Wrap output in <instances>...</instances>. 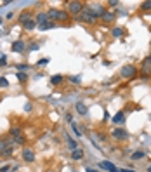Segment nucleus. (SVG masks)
<instances>
[{"mask_svg":"<svg viewBox=\"0 0 151 172\" xmlns=\"http://www.w3.org/2000/svg\"><path fill=\"white\" fill-rule=\"evenodd\" d=\"M47 18L49 21H68L70 19V14L68 11H57V9H49L47 11Z\"/></svg>","mask_w":151,"mask_h":172,"instance_id":"nucleus-1","label":"nucleus"},{"mask_svg":"<svg viewBox=\"0 0 151 172\" xmlns=\"http://www.w3.org/2000/svg\"><path fill=\"white\" fill-rule=\"evenodd\" d=\"M76 21H80V23H85V24H94L95 21H97V18H95L94 14L87 9V5H85V9L76 16Z\"/></svg>","mask_w":151,"mask_h":172,"instance_id":"nucleus-2","label":"nucleus"},{"mask_svg":"<svg viewBox=\"0 0 151 172\" xmlns=\"http://www.w3.org/2000/svg\"><path fill=\"white\" fill-rule=\"evenodd\" d=\"M66 11H68V14H73V16H78L83 9H85V5L82 4V2H78V0H70L68 4H66Z\"/></svg>","mask_w":151,"mask_h":172,"instance_id":"nucleus-3","label":"nucleus"},{"mask_svg":"<svg viewBox=\"0 0 151 172\" xmlns=\"http://www.w3.org/2000/svg\"><path fill=\"white\" fill-rule=\"evenodd\" d=\"M120 75L123 76V78H135L137 76V68L132 66V64H125V66H122Z\"/></svg>","mask_w":151,"mask_h":172,"instance_id":"nucleus-4","label":"nucleus"},{"mask_svg":"<svg viewBox=\"0 0 151 172\" xmlns=\"http://www.w3.org/2000/svg\"><path fill=\"white\" fill-rule=\"evenodd\" d=\"M9 134H11V137H12V141H14L16 144H24V143H26V139H24V136L21 134V129H19V127H12Z\"/></svg>","mask_w":151,"mask_h":172,"instance_id":"nucleus-5","label":"nucleus"},{"mask_svg":"<svg viewBox=\"0 0 151 172\" xmlns=\"http://www.w3.org/2000/svg\"><path fill=\"white\" fill-rule=\"evenodd\" d=\"M87 9L94 14L95 18H103L104 12H106V7H104L103 4H92V5H87Z\"/></svg>","mask_w":151,"mask_h":172,"instance_id":"nucleus-6","label":"nucleus"},{"mask_svg":"<svg viewBox=\"0 0 151 172\" xmlns=\"http://www.w3.org/2000/svg\"><path fill=\"white\" fill-rule=\"evenodd\" d=\"M141 70H142V78H148V76L151 75V56H148L144 61H142Z\"/></svg>","mask_w":151,"mask_h":172,"instance_id":"nucleus-7","label":"nucleus"},{"mask_svg":"<svg viewBox=\"0 0 151 172\" xmlns=\"http://www.w3.org/2000/svg\"><path fill=\"white\" fill-rule=\"evenodd\" d=\"M99 167H101V169H104V171H108V172H120V169H118L116 165H113L111 162H106V160L99 162Z\"/></svg>","mask_w":151,"mask_h":172,"instance_id":"nucleus-8","label":"nucleus"},{"mask_svg":"<svg viewBox=\"0 0 151 172\" xmlns=\"http://www.w3.org/2000/svg\"><path fill=\"white\" fill-rule=\"evenodd\" d=\"M115 139H118V141H122V139H127L129 137V132L125 131V129H115L113 132H111Z\"/></svg>","mask_w":151,"mask_h":172,"instance_id":"nucleus-9","label":"nucleus"},{"mask_svg":"<svg viewBox=\"0 0 151 172\" xmlns=\"http://www.w3.org/2000/svg\"><path fill=\"white\" fill-rule=\"evenodd\" d=\"M23 158H24L26 162H35V151H33L31 148H24V150H23Z\"/></svg>","mask_w":151,"mask_h":172,"instance_id":"nucleus-10","label":"nucleus"},{"mask_svg":"<svg viewBox=\"0 0 151 172\" xmlns=\"http://www.w3.org/2000/svg\"><path fill=\"white\" fill-rule=\"evenodd\" d=\"M35 23H37V26H42V24L49 23V18H47V12H38L37 16H35Z\"/></svg>","mask_w":151,"mask_h":172,"instance_id":"nucleus-11","label":"nucleus"},{"mask_svg":"<svg viewBox=\"0 0 151 172\" xmlns=\"http://www.w3.org/2000/svg\"><path fill=\"white\" fill-rule=\"evenodd\" d=\"M24 47H26V45H24L23 40H16V42H12V51H14V52H23Z\"/></svg>","mask_w":151,"mask_h":172,"instance_id":"nucleus-12","label":"nucleus"},{"mask_svg":"<svg viewBox=\"0 0 151 172\" xmlns=\"http://www.w3.org/2000/svg\"><path fill=\"white\" fill-rule=\"evenodd\" d=\"M66 143H68V148L71 150V151H75V150H78V144H76V141L70 136V134H66Z\"/></svg>","mask_w":151,"mask_h":172,"instance_id":"nucleus-13","label":"nucleus"},{"mask_svg":"<svg viewBox=\"0 0 151 172\" xmlns=\"http://www.w3.org/2000/svg\"><path fill=\"white\" fill-rule=\"evenodd\" d=\"M23 26H24V28H26V30H28V31H31V30H35V26H37V23H35V19H26V21H24V23H23Z\"/></svg>","mask_w":151,"mask_h":172,"instance_id":"nucleus-14","label":"nucleus"},{"mask_svg":"<svg viewBox=\"0 0 151 172\" xmlns=\"http://www.w3.org/2000/svg\"><path fill=\"white\" fill-rule=\"evenodd\" d=\"M12 153H14V144H9V146H7V148L2 151V155H0V156H4V158H9Z\"/></svg>","mask_w":151,"mask_h":172,"instance_id":"nucleus-15","label":"nucleus"},{"mask_svg":"<svg viewBox=\"0 0 151 172\" xmlns=\"http://www.w3.org/2000/svg\"><path fill=\"white\" fill-rule=\"evenodd\" d=\"M75 106H76V111H78L80 115H87V111H89V108H87L83 103H76Z\"/></svg>","mask_w":151,"mask_h":172,"instance_id":"nucleus-16","label":"nucleus"},{"mask_svg":"<svg viewBox=\"0 0 151 172\" xmlns=\"http://www.w3.org/2000/svg\"><path fill=\"white\" fill-rule=\"evenodd\" d=\"M9 144H14V141H11V139H0V155H2V151H4Z\"/></svg>","mask_w":151,"mask_h":172,"instance_id":"nucleus-17","label":"nucleus"},{"mask_svg":"<svg viewBox=\"0 0 151 172\" xmlns=\"http://www.w3.org/2000/svg\"><path fill=\"white\" fill-rule=\"evenodd\" d=\"M123 120H125V113H123V111H118V113L113 116L115 123H123Z\"/></svg>","mask_w":151,"mask_h":172,"instance_id":"nucleus-18","label":"nucleus"},{"mask_svg":"<svg viewBox=\"0 0 151 172\" xmlns=\"http://www.w3.org/2000/svg\"><path fill=\"white\" fill-rule=\"evenodd\" d=\"M63 80H64V76H63V75L51 76V84H52V85H59V84H63Z\"/></svg>","mask_w":151,"mask_h":172,"instance_id":"nucleus-19","label":"nucleus"},{"mask_svg":"<svg viewBox=\"0 0 151 172\" xmlns=\"http://www.w3.org/2000/svg\"><path fill=\"white\" fill-rule=\"evenodd\" d=\"M71 158H73V160H82V158H83V150L78 148L75 151H71Z\"/></svg>","mask_w":151,"mask_h":172,"instance_id":"nucleus-20","label":"nucleus"},{"mask_svg":"<svg viewBox=\"0 0 151 172\" xmlns=\"http://www.w3.org/2000/svg\"><path fill=\"white\" fill-rule=\"evenodd\" d=\"M101 19H103L104 23H111V21L115 19V14H113V12H108V11H106V12H104V16H103Z\"/></svg>","mask_w":151,"mask_h":172,"instance_id":"nucleus-21","label":"nucleus"},{"mask_svg":"<svg viewBox=\"0 0 151 172\" xmlns=\"http://www.w3.org/2000/svg\"><path fill=\"white\" fill-rule=\"evenodd\" d=\"M111 35H113L115 38H120L122 35H123V28H120V26H116V28H113V31H111Z\"/></svg>","mask_w":151,"mask_h":172,"instance_id":"nucleus-22","label":"nucleus"},{"mask_svg":"<svg viewBox=\"0 0 151 172\" xmlns=\"http://www.w3.org/2000/svg\"><path fill=\"white\" fill-rule=\"evenodd\" d=\"M54 26H56V23H52V21H49V23H45V24H42V26H38V28H40V30L43 31V30H52Z\"/></svg>","mask_w":151,"mask_h":172,"instance_id":"nucleus-23","label":"nucleus"},{"mask_svg":"<svg viewBox=\"0 0 151 172\" xmlns=\"http://www.w3.org/2000/svg\"><path fill=\"white\" fill-rule=\"evenodd\" d=\"M26 19H30V12H28V11H23V12L19 14V23L23 24V23H24Z\"/></svg>","mask_w":151,"mask_h":172,"instance_id":"nucleus-24","label":"nucleus"},{"mask_svg":"<svg viewBox=\"0 0 151 172\" xmlns=\"http://www.w3.org/2000/svg\"><path fill=\"white\" fill-rule=\"evenodd\" d=\"M141 11H151V0H146L141 4Z\"/></svg>","mask_w":151,"mask_h":172,"instance_id":"nucleus-25","label":"nucleus"},{"mask_svg":"<svg viewBox=\"0 0 151 172\" xmlns=\"http://www.w3.org/2000/svg\"><path fill=\"white\" fill-rule=\"evenodd\" d=\"M16 76H18V80H19V82H21V84L28 80V75H26L24 71H19V73H18V75H16Z\"/></svg>","mask_w":151,"mask_h":172,"instance_id":"nucleus-26","label":"nucleus"},{"mask_svg":"<svg viewBox=\"0 0 151 172\" xmlns=\"http://www.w3.org/2000/svg\"><path fill=\"white\" fill-rule=\"evenodd\" d=\"M141 158H144V153L142 151H134L132 153V160H141Z\"/></svg>","mask_w":151,"mask_h":172,"instance_id":"nucleus-27","label":"nucleus"},{"mask_svg":"<svg viewBox=\"0 0 151 172\" xmlns=\"http://www.w3.org/2000/svg\"><path fill=\"white\" fill-rule=\"evenodd\" d=\"M37 64L38 66H45V64H49V57H42V59H38Z\"/></svg>","mask_w":151,"mask_h":172,"instance_id":"nucleus-28","label":"nucleus"},{"mask_svg":"<svg viewBox=\"0 0 151 172\" xmlns=\"http://www.w3.org/2000/svg\"><path fill=\"white\" fill-rule=\"evenodd\" d=\"M68 80H70V82H73V84H80V82H82V78H80V76H76V75L68 76Z\"/></svg>","mask_w":151,"mask_h":172,"instance_id":"nucleus-29","label":"nucleus"},{"mask_svg":"<svg viewBox=\"0 0 151 172\" xmlns=\"http://www.w3.org/2000/svg\"><path fill=\"white\" fill-rule=\"evenodd\" d=\"M71 129H73V132H75L76 137H80V136H82V132H78V125H76V123H71Z\"/></svg>","mask_w":151,"mask_h":172,"instance_id":"nucleus-30","label":"nucleus"},{"mask_svg":"<svg viewBox=\"0 0 151 172\" xmlns=\"http://www.w3.org/2000/svg\"><path fill=\"white\" fill-rule=\"evenodd\" d=\"M28 68H30L28 64H18V70H19V71H28Z\"/></svg>","mask_w":151,"mask_h":172,"instance_id":"nucleus-31","label":"nucleus"},{"mask_svg":"<svg viewBox=\"0 0 151 172\" xmlns=\"http://www.w3.org/2000/svg\"><path fill=\"white\" fill-rule=\"evenodd\" d=\"M7 85H9L7 78H0V87H7Z\"/></svg>","mask_w":151,"mask_h":172,"instance_id":"nucleus-32","label":"nucleus"},{"mask_svg":"<svg viewBox=\"0 0 151 172\" xmlns=\"http://www.w3.org/2000/svg\"><path fill=\"white\" fill-rule=\"evenodd\" d=\"M5 64H7V57L2 56V57H0V66H5Z\"/></svg>","mask_w":151,"mask_h":172,"instance_id":"nucleus-33","label":"nucleus"},{"mask_svg":"<svg viewBox=\"0 0 151 172\" xmlns=\"http://www.w3.org/2000/svg\"><path fill=\"white\" fill-rule=\"evenodd\" d=\"M108 5H110V7H116V5H118V0H110Z\"/></svg>","mask_w":151,"mask_h":172,"instance_id":"nucleus-34","label":"nucleus"},{"mask_svg":"<svg viewBox=\"0 0 151 172\" xmlns=\"http://www.w3.org/2000/svg\"><path fill=\"white\" fill-rule=\"evenodd\" d=\"M64 120H66L68 123H71V115H70V113H66V116H64Z\"/></svg>","mask_w":151,"mask_h":172,"instance_id":"nucleus-35","label":"nucleus"},{"mask_svg":"<svg viewBox=\"0 0 151 172\" xmlns=\"http://www.w3.org/2000/svg\"><path fill=\"white\" fill-rule=\"evenodd\" d=\"M38 49V44L37 42H35V44H31V49H30V51H37Z\"/></svg>","mask_w":151,"mask_h":172,"instance_id":"nucleus-36","label":"nucleus"},{"mask_svg":"<svg viewBox=\"0 0 151 172\" xmlns=\"http://www.w3.org/2000/svg\"><path fill=\"white\" fill-rule=\"evenodd\" d=\"M24 110H26V111H30V110H31V104H30V103H26V106H24Z\"/></svg>","mask_w":151,"mask_h":172,"instance_id":"nucleus-37","label":"nucleus"},{"mask_svg":"<svg viewBox=\"0 0 151 172\" xmlns=\"http://www.w3.org/2000/svg\"><path fill=\"white\" fill-rule=\"evenodd\" d=\"M87 172H99L97 169H92V167H87Z\"/></svg>","mask_w":151,"mask_h":172,"instance_id":"nucleus-38","label":"nucleus"},{"mask_svg":"<svg viewBox=\"0 0 151 172\" xmlns=\"http://www.w3.org/2000/svg\"><path fill=\"white\" fill-rule=\"evenodd\" d=\"M120 172H135V171H132V169H120Z\"/></svg>","mask_w":151,"mask_h":172,"instance_id":"nucleus-39","label":"nucleus"},{"mask_svg":"<svg viewBox=\"0 0 151 172\" xmlns=\"http://www.w3.org/2000/svg\"><path fill=\"white\" fill-rule=\"evenodd\" d=\"M148 172H151V165H150V167H148Z\"/></svg>","mask_w":151,"mask_h":172,"instance_id":"nucleus-40","label":"nucleus"},{"mask_svg":"<svg viewBox=\"0 0 151 172\" xmlns=\"http://www.w3.org/2000/svg\"><path fill=\"white\" fill-rule=\"evenodd\" d=\"M0 23H2V18H0Z\"/></svg>","mask_w":151,"mask_h":172,"instance_id":"nucleus-41","label":"nucleus"}]
</instances>
